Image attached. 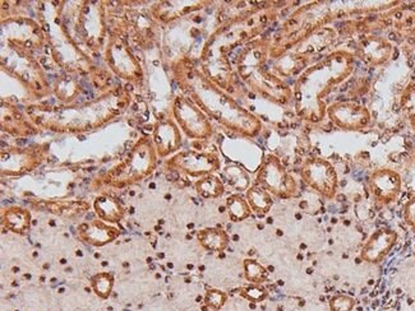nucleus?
Listing matches in <instances>:
<instances>
[{
	"instance_id": "f257e3e1",
	"label": "nucleus",
	"mask_w": 415,
	"mask_h": 311,
	"mask_svg": "<svg viewBox=\"0 0 415 311\" xmlns=\"http://www.w3.org/2000/svg\"><path fill=\"white\" fill-rule=\"evenodd\" d=\"M303 181L327 199L336 195L339 185L338 172L328 161L322 159H311L301 167Z\"/></svg>"
},
{
	"instance_id": "f03ea898",
	"label": "nucleus",
	"mask_w": 415,
	"mask_h": 311,
	"mask_svg": "<svg viewBox=\"0 0 415 311\" xmlns=\"http://www.w3.org/2000/svg\"><path fill=\"white\" fill-rule=\"evenodd\" d=\"M258 180L262 184V188L284 199L294 197L298 190L295 180L283 169L276 159H268Z\"/></svg>"
},
{
	"instance_id": "7ed1b4c3",
	"label": "nucleus",
	"mask_w": 415,
	"mask_h": 311,
	"mask_svg": "<svg viewBox=\"0 0 415 311\" xmlns=\"http://www.w3.org/2000/svg\"><path fill=\"white\" fill-rule=\"evenodd\" d=\"M329 120L336 127L348 130H356L367 127L371 120L368 110L355 102H338L327 110Z\"/></svg>"
},
{
	"instance_id": "20e7f679",
	"label": "nucleus",
	"mask_w": 415,
	"mask_h": 311,
	"mask_svg": "<svg viewBox=\"0 0 415 311\" xmlns=\"http://www.w3.org/2000/svg\"><path fill=\"white\" fill-rule=\"evenodd\" d=\"M368 184L372 194L381 203L394 202L401 192V177L394 170L382 169L373 172Z\"/></svg>"
},
{
	"instance_id": "39448f33",
	"label": "nucleus",
	"mask_w": 415,
	"mask_h": 311,
	"mask_svg": "<svg viewBox=\"0 0 415 311\" xmlns=\"http://www.w3.org/2000/svg\"><path fill=\"white\" fill-rule=\"evenodd\" d=\"M396 240L397 235L395 231L387 230V228L376 231L362 249V259L372 264L381 263L396 244Z\"/></svg>"
},
{
	"instance_id": "423d86ee",
	"label": "nucleus",
	"mask_w": 415,
	"mask_h": 311,
	"mask_svg": "<svg viewBox=\"0 0 415 311\" xmlns=\"http://www.w3.org/2000/svg\"><path fill=\"white\" fill-rule=\"evenodd\" d=\"M391 46L381 39L364 40L359 45V55L366 63H382L387 59Z\"/></svg>"
},
{
	"instance_id": "0eeeda50",
	"label": "nucleus",
	"mask_w": 415,
	"mask_h": 311,
	"mask_svg": "<svg viewBox=\"0 0 415 311\" xmlns=\"http://www.w3.org/2000/svg\"><path fill=\"white\" fill-rule=\"evenodd\" d=\"M79 232L82 233L83 239L86 241L92 242L96 245H102L105 242L114 239L115 232L112 228L101 225V223H95V225H82L79 227Z\"/></svg>"
},
{
	"instance_id": "6e6552de",
	"label": "nucleus",
	"mask_w": 415,
	"mask_h": 311,
	"mask_svg": "<svg viewBox=\"0 0 415 311\" xmlns=\"http://www.w3.org/2000/svg\"><path fill=\"white\" fill-rule=\"evenodd\" d=\"M198 239L203 247L211 252H221L228 246L229 237L226 232L217 228H207L198 233Z\"/></svg>"
},
{
	"instance_id": "1a4fd4ad",
	"label": "nucleus",
	"mask_w": 415,
	"mask_h": 311,
	"mask_svg": "<svg viewBox=\"0 0 415 311\" xmlns=\"http://www.w3.org/2000/svg\"><path fill=\"white\" fill-rule=\"evenodd\" d=\"M249 207L258 213H267L272 207V198L265 188L253 186L246 193Z\"/></svg>"
},
{
	"instance_id": "9d476101",
	"label": "nucleus",
	"mask_w": 415,
	"mask_h": 311,
	"mask_svg": "<svg viewBox=\"0 0 415 311\" xmlns=\"http://www.w3.org/2000/svg\"><path fill=\"white\" fill-rule=\"evenodd\" d=\"M226 205H228L230 218L234 222H240V221L248 218L251 214L249 203L240 195H231L226 202Z\"/></svg>"
},
{
	"instance_id": "9b49d317",
	"label": "nucleus",
	"mask_w": 415,
	"mask_h": 311,
	"mask_svg": "<svg viewBox=\"0 0 415 311\" xmlns=\"http://www.w3.org/2000/svg\"><path fill=\"white\" fill-rule=\"evenodd\" d=\"M4 220H6L7 227L13 230L14 232H22L26 228H29L30 214L26 210L14 208V209H9L6 213V218Z\"/></svg>"
},
{
	"instance_id": "f8f14e48",
	"label": "nucleus",
	"mask_w": 415,
	"mask_h": 311,
	"mask_svg": "<svg viewBox=\"0 0 415 311\" xmlns=\"http://www.w3.org/2000/svg\"><path fill=\"white\" fill-rule=\"evenodd\" d=\"M96 210L97 214L101 218L107 221H117L122 217L123 210L120 209L119 204L109 198H100L96 200Z\"/></svg>"
},
{
	"instance_id": "ddd939ff",
	"label": "nucleus",
	"mask_w": 415,
	"mask_h": 311,
	"mask_svg": "<svg viewBox=\"0 0 415 311\" xmlns=\"http://www.w3.org/2000/svg\"><path fill=\"white\" fill-rule=\"evenodd\" d=\"M197 190L203 198H217L224 193V185L217 177H206L197 184Z\"/></svg>"
},
{
	"instance_id": "4468645a",
	"label": "nucleus",
	"mask_w": 415,
	"mask_h": 311,
	"mask_svg": "<svg viewBox=\"0 0 415 311\" xmlns=\"http://www.w3.org/2000/svg\"><path fill=\"white\" fill-rule=\"evenodd\" d=\"M92 287L97 296L101 298H107L113 290V277L107 273H100L92 278Z\"/></svg>"
},
{
	"instance_id": "2eb2a0df",
	"label": "nucleus",
	"mask_w": 415,
	"mask_h": 311,
	"mask_svg": "<svg viewBox=\"0 0 415 311\" xmlns=\"http://www.w3.org/2000/svg\"><path fill=\"white\" fill-rule=\"evenodd\" d=\"M244 269H245L246 279L251 281V282H263L266 279V277H267V270L260 263L256 262V260H245L244 262Z\"/></svg>"
},
{
	"instance_id": "dca6fc26",
	"label": "nucleus",
	"mask_w": 415,
	"mask_h": 311,
	"mask_svg": "<svg viewBox=\"0 0 415 311\" xmlns=\"http://www.w3.org/2000/svg\"><path fill=\"white\" fill-rule=\"evenodd\" d=\"M226 302V295L221 291L217 290H210L207 293H206L205 297V305L207 306L208 308H212V310L217 311L225 305Z\"/></svg>"
},
{
	"instance_id": "f3484780",
	"label": "nucleus",
	"mask_w": 415,
	"mask_h": 311,
	"mask_svg": "<svg viewBox=\"0 0 415 311\" xmlns=\"http://www.w3.org/2000/svg\"><path fill=\"white\" fill-rule=\"evenodd\" d=\"M354 306H355V301L345 295L335 296L329 302L331 311H351Z\"/></svg>"
},
{
	"instance_id": "a211bd4d",
	"label": "nucleus",
	"mask_w": 415,
	"mask_h": 311,
	"mask_svg": "<svg viewBox=\"0 0 415 311\" xmlns=\"http://www.w3.org/2000/svg\"><path fill=\"white\" fill-rule=\"evenodd\" d=\"M241 295L252 302H261L267 297V291L262 287H258V286H251V287L244 288L241 291Z\"/></svg>"
},
{
	"instance_id": "6ab92c4d",
	"label": "nucleus",
	"mask_w": 415,
	"mask_h": 311,
	"mask_svg": "<svg viewBox=\"0 0 415 311\" xmlns=\"http://www.w3.org/2000/svg\"><path fill=\"white\" fill-rule=\"evenodd\" d=\"M410 91L406 96H404L402 99V104H404L405 110H406L407 115L410 117V121H411V125L415 129V87H410Z\"/></svg>"
},
{
	"instance_id": "aec40b11",
	"label": "nucleus",
	"mask_w": 415,
	"mask_h": 311,
	"mask_svg": "<svg viewBox=\"0 0 415 311\" xmlns=\"http://www.w3.org/2000/svg\"><path fill=\"white\" fill-rule=\"evenodd\" d=\"M238 174V170L234 171V170H228V175L230 177V182L236 188V189H244L248 185V179L244 174H241V171Z\"/></svg>"
},
{
	"instance_id": "412c9836",
	"label": "nucleus",
	"mask_w": 415,
	"mask_h": 311,
	"mask_svg": "<svg viewBox=\"0 0 415 311\" xmlns=\"http://www.w3.org/2000/svg\"><path fill=\"white\" fill-rule=\"evenodd\" d=\"M405 222L410 226H415V198L406 203L404 210Z\"/></svg>"
}]
</instances>
